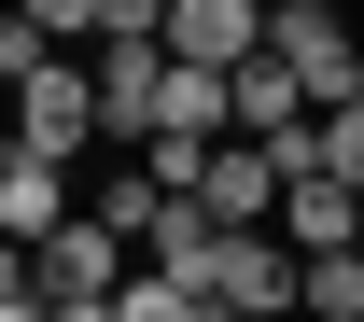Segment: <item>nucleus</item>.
<instances>
[{
	"instance_id": "obj_1",
	"label": "nucleus",
	"mask_w": 364,
	"mask_h": 322,
	"mask_svg": "<svg viewBox=\"0 0 364 322\" xmlns=\"http://www.w3.org/2000/svg\"><path fill=\"white\" fill-rule=\"evenodd\" d=\"M0 140H28V154H98V85H85V56L56 43V56H28L14 70V112H0Z\"/></svg>"
},
{
	"instance_id": "obj_2",
	"label": "nucleus",
	"mask_w": 364,
	"mask_h": 322,
	"mask_svg": "<svg viewBox=\"0 0 364 322\" xmlns=\"http://www.w3.org/2000/svg\"><path fill=\"white\" fill-rule=\"evenodd\" d=\"M267 56L309 85V112L322 98H364V28L336 14V0H267Z\"/></svg>"
},
{
	"instance_id": "obj_3",
	"label": "nucleus",
	"mask_w": 364,
	"mask_h": 322,
	"mask_svg": "<svg viewBox=\"0 0 364 322\" xmlns=\"http://www.w3.org/2000/svg\"><path fill=\"white\" fill-rule=\"evenodd\" d=\"M127 267H140V252H127V238H112V225H98L85 196H70V210H56L43 238H28V294H112V280H127Z\"/></svg>"
},
{
	"instance_id": "obj_4",
	"label": "nucleus",
	"mask_w": 364,
	"mask_h": 322,
	"mask_svg": "<svg viewBox=\"0 0 364 322\" xmlns=\"http://www.w3.org/2000/svg\"><path fill=\"white\" fill-rule=\"evenodd\" d=\"M210 294L252 308V322H294V238L280 225H225L210 238Z\"/></svg>"
},
{
	"instance_id": "obj_5",
	"label": "nucleus",
	"mask_w": 364,
	"mask_h": 322,
	"mask_svg": "<svg viewBox=\"0 0 364 322\" xmlns=\"http://www.w3.org/2000/svg\"><path fill=\"white\" fill-rule=\"evenodd\" d=\"M168 56H196V70H238V56L267 43V0H168V28H154Z\"/></svg>"
},
{
	"instance_id": "obj_6",
	"label": "nucleus",
	"mask_w": 364,
	"mask_h": 322,
	"mask_svg": "<svg viewBox=\"0 0 364 322\" xmlns=\"http://www.w3.org/2000/svg\"><path fill=\"white\" fill-rule=\"evenodd\" d=\"M196 210H210V225H280V168H267V140H210Z\"/></svg>"
},
{
	"instance_id": "obj_7",
	"label": "nucleus",
	"mask_w": 364,
	"mask_h": 322,
	"mask_svg": "<svg viewBox=\"0 0 364 322\" xmlns=\"http://www.w3.org/2000/svg\"><path fill=\"white\" fill-rule=\"evenodd\" d=\"M56 210H70V168L28 154V140H0V238H43Z\"/></svg>"
},
{
	"instance_id": "obj_8",
	"label": "nucleus",
	"mask_w": 364,
	"mask_h": 322,
	"mask_svg": "<svg viewBox=\"0 0 364 322\" xmlns=\"http://www.w3.org/2000/svg\"><path fill=\"white\" fill-rule=\"evenodd\" d=\"M154 127H168V140H225V70L168 56V70H154ZM154 127H140V140H154ZM140 140H127V154H140Z\"/></svg>"
},
{
	"instance_id": "obj_9",
	"label": "nucleus",
	"mask_w": 364,
	"mask_h": 322,
	"mask_svg": "<svg viewBox=\"0 0 364 322\" xmlns=\"http://www.w3.org/2000/svg\"><path fill=\"white\" fill-rule=\"evenodd\" d=\"M350 210H364V196L336 183V168H294V183H280V238H294V252H336Z\"/></svg>"
},
{
	"instance_id": "obj_10",
	"label": "nucleus",
	"mask_w": 364,
	"mask_h": 322,
	"mask_svg": "<svg viewBox=\"0 0 364 322\" xmlns=\"http://www.w3.org/2000/svg\"><path fill=\"white\" fill-rule=\"evenodd\" d=\"M294 322H364V252H294Z\"/></svg>"
},
{
	"instance_id": "obj_11",
	"label": "nucleus",
	"mask_w": 364,
	"mask_h": 322,
	"mask_svg": "<svg viewBox=\"0 0 364 322\" xmlns=\"http://www.w3.org/2000/svg\"><path fill=\"white\" fill-rule=\"evenodd\" d=\"M309 154H322V168L364 196V98H322V112H309Z\"/></svg>"
},
{
	"instance_id": "obj_12",
	"label": "nucleus",
	"mask_w": 364,
	"mask_h": 322,
	"mask_svg": "<svg viewBox=\"0 0 364 322\" xmlns=\"http://www.w3.org/2000/svg\"><path fill=\"white\" fill-rule=\"evenodd\" d=\"M140 168H154L168 196H196V168H210V140H168V127H154V140H140Z\"/></svg>"
},
{
	"instance_id": "obj_13",
	"label": "nucleus",
	"mask_w": 364,
	"mask_h": 322,
	"mask_svg": "<svg viewBox=\"0 0 364 322\" xmlns=\"http://www.w3.org/2000/svg\"><path fill=\"white\" fill-rule=\"evenodd\" d=\"M0 294H28V238H0Z\"/></svg>"
},
{
	"instance_id": "obj_14",
	"label": "nucleus",
	"mask_w": 364,
	"mask_h": 322,
	"mask_svg": "<svg viewBox=\"0 0 364 322\" xmlns=\"http://www.w3.org/2000/svg\"><path fill=\"white\" fill-rule=\"evenodd\" d=\"M0 322H43V294H0Z\"/></svg>"
},
{
	"instance_id": "obj_15",
	"label": "nucleus",
	"mask_w": 364,
	"mask_h": 322,
	"mask_svg": "<svg viewBox=\"0 0 364 322\" xmlns=\"http://www.w3.org/2000/svg\"><path fill=\"white\" fill-rule=\"evenodd\" d=\"M350 252H364V210H350Z\"/></svg>"
},
{
	"instance_id": "obj_16",
	"label": "nucleus",
	"mask_w": 364,
	"mask_h": 322,
	"mask_svg": "<svg viewBox=\"0 0 364 322\" xmlns=\"http://www.w3.org/2000/svg\"><path fill=\"white\" fill-rule=\"evenodd\" d=\"M0 112H14V85H0Z\"/></svg>"
},
{
	"instance_id": "obj_17",
	"label": "nucleus",
	"mask_w": 364,
	"mask_h": 322,
	"mask_svg": "<svg viewBox=\"0 0 364 322\" xmlns=\"http://www.w3.org/2000/svg\"><path fill=\"white\" fill-rule=\"evenodd\" d=\"M238 322H252V308H238Z\"/></svg>"
}]
</instances>
